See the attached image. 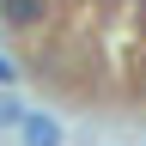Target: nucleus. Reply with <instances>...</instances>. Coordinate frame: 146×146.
I'll list each match as a JSON object with an SVG mask.
<instances>
[{
	"mask_svg": "<svg viewBox=\"0 0 146 146\" xmlns=\"http://www.w3.org/2000/svg\"><path fill=\"white\" fill-rule=\"evenodd\" d=\"M0 18H6V25H36V18H43V0H0Z\"/></svg>",
	"mask_w": 146,
	"mask_h": 146,
	"instance_id": "obj_1",
	"label": "nucleus"
}]
</instances>
